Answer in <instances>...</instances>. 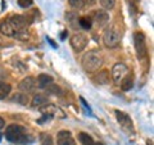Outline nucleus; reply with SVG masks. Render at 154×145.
I'll return each instance as SVG.
<instances>
[{"mask_svg":"<svg viewBox=\"0 0 154 145\" xmlns=\"http://www.w3.org/2000/svg\"><path fill=\"white\" fill-rule=\"evenodd\" d=\"M81 64H82V68L88 73H95L103 66V58L99 51L91 50L84 54L82 59H81Z\"/></svg>","mask_w":154,"mask_h":145,"instance_id":"f257e3e1","label":"nucleus"},{"mask_svg":"<svg viewBox=\"0 0 154 145\" xmlns=\"http://www.w3.org/2000/svg\"><path fill=\"white\" fill-rule=\"evenodd\" d=\"M5 137L8 141L14 144H27L28 143V135L26 132L25 127L19 125H9L5 130Z\"/></svg>","mask_w":154,"mask_h":145,"instance_id":"f03ea898","label":"nucleus"},{"mask_svg":"<svg viewBox=\"0 0 154 145\" xmlns=\"http://www.w3.org/2000/svg\"><path fill=\"white\" fill-rule=\"evenodd\" d=\"M121 41V32L116 25H110L103 33V42L109 49H114L119 45Z\"/></svg>","mask_w":154,"mask_h":145,"instance_id":"7ed1b4c3","label":"nucleus"},{"mask_svg":"<svg viewBox=\"0 0 154 145\" xmlns=\"http://www.w3.org/2000/svg\"><path fill=\"white\" fill-rule=\"evenodd\" d=\"M134 44L135 50H136V55L139 59L145 58L148 54V48H146V40L143 32H136L134 35Z\"/></svg>","mask_w":154,"mask_h":145,"instance_id":"20e7f679","label":"nucleus"},{"mask_svg":"<svg viewBox=\"0 0 154 145\" xmlns=\"http://www.w3.org/2000/svg\"><path fill=\"white\" fill-rule=\"evenodd\" d=\"M69 44L72 46V49H73L76 53H80V51H82L85 49L86 45H88V37H86L84 33L77 32V33H75V35L71 36Z\"/></svg>","mask_w":154,"mask_h":145,"instance_id":"39448f33","label":"nucleus"},{"mask_svg":"<svg viewBox=\"0 0 154 145\" xmlns=\"http://www.w3.org/2000/svg\"><path fill=\"white\" fill-rule=\"evenodd\" d=\"M110 75H112V79L116 84H119V82L125 79V76L128 75V68L126 67V64H123V63H116L113 66Z\"/></svg>","mask_w":154,"mask_h":145,"instance_id":"423d86ee","label":"nucleus"},{"mask_svg":"<svg viewBox=\"0 0 154 145\" xmlns=\"http://www.w3.org/2000/svg\"><path fill=\"white\" fill-rule=\"evenodd\" d=\"M116 117H117L118 123L121 125V127L125 131L134 132V125H132V121L128 114H126L125 112H121V110H116Z\"/></svg>","mask_w":154,"mask_h":145,"instance_id":"0eeeda50","label":"nucleus"},{"mask_svg":"<svg viewBox=\"0 0 154 145\" xmlns=\"http://www.w3.org/2000/svg\"><path fill=\"white\" fill-rule=\"evenodd\" d=\"M8 22L11 23V26H12V28H13V31H14V32L25 30V28L27 27V25L30 23L26 17L18 16V14H16V16H12L11 18L8 19Z\"/></svg>","mask_w":154,"mask_h":145,"instance_id":"6e6552de","label":"nucleus"},{"mask_svg":"<svg viewBox=\"0 0 154 145\" xmlns=\"http://www.w3.org/2000/svg\"><path fill=\"white\" fill-rule=\"evenodd\" d=\"M18 89L22 91V93L25 94H28V93H33L36 89V80L33 79V77H26V79H23L21 82H19L18 85Z\"/></svg>","mask_w":154,"mask_h":145,"instance_id":"1a4fd4ad","label":"nucleus"},{"mask_svg":"<svg viewBox=\"0 0 154 145\" xmlns=\"http://www.w3.org/2000/svg\"><path fill=\"white\" fill-rule=\"evenodd\" d=\"M57 144L58 145H76L75 139L72 137V135L67 130H62L57 135Z\"/></svg>","mask_w":154,"mask_h":145,"instance_id":"9d476101","label":"nucleus"},{"mask_svg":"<svg viewBox=\"0 0 154 145\" xmlns=\"http://www.w3.org/2000/svg\"><path fill=\"white\" fill-rule=\"evenodd\" d=\"M93 19L96 25H98V27H104V26H107L109 22V14H108V12L103 11V9H99V11L94 12Z\"/></svg>","mask_w":154,"mask_h":145,"instance_id":"9b49d317","label":"nucleus"},{"mask_svg":"<svg viewBox=\"0 0 154 145\" xmlns=\"http://www.w3.org/2000/svg\"><path fill=\"white\" fill-rule=\"evenodd\" d=\"M48 98L46 95H42V94H36L33 96V99L31 101V105L33 108H40V107H44V105L48 104Z\"/></svg>","mask_w":154,"mask_h":145,"instance_id":"f8f14e48","label":"nucleus"},{"mask_svg":"<svg viewBox=\"0 0 154 145\" xmlns=\"http://www.w3.org/2000/svg\"><path fill=\"white\" fill-rule=\"evenodd\" d=\"M53 82V77L46 75V73H41L37 76V86L40 89H45L48 85Z\"/></svg>","mask_w":154,"mask_h":145,"instance_id":"ddd939ff","label":"nucleus"},{"mask_svg":"<svg viewBox=\"0 0 154 145\" xmlns=\"http://www.w3.org/2000/svg\"><path fill=\"white\" fill-rule=\"evenodd\" d=\"M0 32H2L3 35H5V36H9V37H12L14 35V31H13V28L11 26V23L8 22V19L7 21L0 22Z\"/></svg>","mask_w":154,"mask_h":145,"instance_id":"4468645a","label":"nucleus"},{"mask_svg":"<svg viewBox=\"0 0 154 145\" xmlns=\"http://www.w3.org/2000/svg\"><path fill=\"white\" fill-rule=\"evenodd\" d=\"M95 82L96 84H99V85H107L109 84V72L108 71H102L100 73H98L95 76Z\"/></svg>","mask_w":154,"mask_h":145,"instance_id":"2eb2a0df","label":"nucleus"},{"mask_svg":"<svg viewBox=\"0 0 154 145\" xmlns=\"http://www.w3.org/2000/svg\"><path fill=\"white\" fill-rule=\"evenodd\" d=\"M119 84H121V89L123 91L131 90L132 86H134V77L131 75H126V76H125V79L119 82Z\"/></svg>","mask_w":154,"mask_h":145,"instance_id":"dca6fc26","label":"nucleus"},{"mask_svg":"<svg viewBox=\"0 0 154 145\" xmlns=\"http://www.w3.org/2000/svg\"><path fill=\"white\" fill-rule=\"evenodd\" d=\"M66 19H67V22L69 23V26L72 28H76L79 27V17H77V14L75 12H67L66 13Z\"/></svg>","mask_w":154,"mask_h":145,"instance_id":"f3484780","label":"nucleus"},{"mask_svg":"<svg viewBox=\"0 0 154 145\" xmlns=\"http://www.w3.org/2000/svg\"><path fill=\"white\" fill-rule=\"evenodd\" d=\"M12 101H16L17 104H21V105H27L28 101H30V99H28L27 94H25V93H23V94L22 93H18L16 95H13Z\"/></svg>","mask_w":154,"mask_h":145,"instance_id":"a211bd4d","label":"nucleus"},{"mask_svg":"<svg viewBox=\"0 0 154 145\" xmlns=\"http://www.w3.org/2000/svg\"><path fill=\"white\" fill-rule=\"evenodd\" d=\"M45 91L49 95H62V94H63V91H62V89L59 88V86H58L57 84H53V82L46 86Z\"/></svg>","mask_w":154,"mask_h":145,"instance_id":"6ab92c4d","label":"nucleus"},{"mask_svg":"<svg viewBox=\"0 0 154 145\" xmlns=\"http://www.w3.org/2000/svg\"><path fill=\"white\" fill-rule=\"evenodd\" d=\"M79 140L82 145H94V139L86 132H80L79 134Z\"/></svg>","mask_w":154,"mask_h":145,"instance_id":"aec40b11","label":"nucleus"},{"mask_svg":"<svg viewBox=\"0 0 154 145\" xmlns=\"http://www.w3.org/2000/svg\"><path fill=\"white\" fill-rule=\"evenodd\" d=\"M11 85L9 84H5V82H3V81H0V100L4 99V98H7L8 94L11 93Z\"/></svg>","mask_w":154,"mask_h":145,"instance_id":"412c9836","label":"nucleus"},{"mask_svg":"<svg viewBox=\"0 0 154 145\" xmlns=\"http://www.w3.org/2000/svg\"><path fill=\"white\" fill-rule=\"evenodd\" d=\"M91 25H93V21H91L90 17H80L79 18V26L84 30H90Z\"/></svg>","mask_w":154,"mask_h":145,"instance_id":"4be33fe9","label":"nucleus"},{"mask_svg":"<svg viewBox=\"0 0 154 145\" xmlns=\"http://www.w3.org/2000/svg\"><path fill=\"white\" fill-rule=\"evenodd\" d=\"M99 3H100V5H102L104 9H107V11L113 9L116 5V0H99Z\"/></svg>","mask_w":154,"mask_h":145,"instance_id":"5701e85b","label":"nucleus"},{"mask_svg":"<svg viewBox=\"0 0 154 145\" xmlns=\"http://www.w3.org/2000/svg\"><path fill=\"white\" fill-rule=\"evenodd\" d=\"M68 4L75 9H81L82 7H85L84 0H68Z\"/></svg>","mask_w":154,"mask_h":145,"instance_id":"b1692460","label":"nucleus"},{"mask_svg":"<svg viewBox=\"0 0 154 145\" xmlns=\"http://www.w3.org/2000/svg\"><path fill=\"white\" fill-rule=\"evenodd\" d=\"M41 145H53V140L51 136L48 134H44L41 136Z\"/></svg>","mask_w":154,"mask_h":145,"instance_id":"393cba45","label":"nucleus"},{"mask_svg":"<svg viewBox=\"0 0 154 145\" xmlns=\"http://www.w3.org/2000/svg\"><path fill=\"white\" fill-rule=\"evenodd\" d=\"M33 0H18V5L21 8H30L32 5Z\"/></svg>","mask_w":154,"mask_h":145,"instance_id":"a878e982","label":"nucleus"},{"mask_svg":"<svg viewBox=\"0 0 154 145\" xmlns=\"http://www.w3.org/2000/svg\"><path fill=\"white\" fill-rule=\"evenodd\" d=\"M95 3H96V0H84V5H88V7L94 5Z\"/></svg>","mask_w":154,"mask_h":145,"instance_id":"bb28decb","label":"nucleus"},{"mask_svg":"<svg viewBox=\"0 0 154 145\" xmlns=\"http://www.w3.org/2000/svg\"><path fill=\"white\" fill-rule=\"evenodd\" d=\"M4 79H5V71L0 67V81H3Z\"/></svg>","mask_w":154,"mask_h":145,"instance_id":"cd10ccee","label":"nucleus"},{"mask_svg":"<svg viewBox=\"0 0 154 145\" xmlns=\"http://www.w3.org/2000/svg\"><path fill=\"white\" fill-rule=\"evenodd\" d=\"M80 100H81V101H82L84 107H85V108H88V109L90 110V107H89V105H88V103H86V101H85V99H84V98H80Z\"/></svg>","mask_w":154,"mask_h":145,"instance_id":"c85d7f7f","label":"nucleus"},{"mask_svg":"<svg viewBox=\"0 0 154 145\" xmlns=\"http://www.w3.org/2000/svg\"><path fill=\"white\" fill-rule=\"evenodd\" d=\"M4 125H5V122H4V119L0 117V128H3V127H4Z\"/></svg>","mask_w":154,"mask_h":145,"instance_id":"c756f323","label":"nucleus"},{"mask_svg":"<svg viewBox=\"0 0 154 145\" xmlns=\"http://www.w3.org/2000/svg\"><path fill=\"white\" fill-rule=\"evenodd\" d=\"M66 35H67V31H64V33L62 35V39H64V37H66Z\"/></svg>","mask_w":154,"mask_h":145,"instance_id":"7c9ffc66","label":"nucleus"},{"mask_svg":"<svg viewBox=\"0 0 154 145\" xmlns=\"http://www.w3.org/2000/svg\"><path fill=\"white\" fill-rule=\"evenodd\" d=\"M2 139H3V135H2V134H0V141H2Z\"/></svg>","mask_w":154,"mask_h":145,"instance_id":"2f4dec72","label":"nucleus"},{"mask_svg":"<svg viewBox=\"0 0 154 145\" xmlns=\"http://www.w3.org/2000/svg\"><path fill=\"white\" fill-rule=\"evenodd\" d=\"M94 145H102V144H95V143H94Z\"/></svg>","mask_w":154,"mask_h":145,"instance_id":"473e14b6","label":"nucleus"},{"mask_svg":"<svg viewBox=\"0 0 154 145\" xmlns=\"http://www.w3.org/2000/svg\"><path fill=\"white\" fill-rule=\"evenodd\" d=\"M0 48H2V45H0Z\"/></svg>","mask_w":154,"mask_h":145,"instance_id":"72a5a7b5","label":"nucleus"}]
</instances>
